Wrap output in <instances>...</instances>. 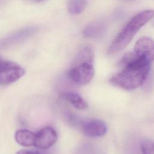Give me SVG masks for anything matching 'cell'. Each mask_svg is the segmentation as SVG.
<instances>
[{"mask_svg": "<svg viewBox=\"0 0 154 154\" xmlns=\"http://www.w3.org/2000/svg\"><path fill=\"white\" fill-rule=\"evenodd\" d=\"M120 70L112 75L109 82L114 86L132 90L138 88L146 81L150 71V63L138 57L132 52L126 53L119 64Z\"/></svg>", "mask_w": 154, "mask_h": 154, "instance_id": "cell-1", "label": "cell"}, {"mask_svg": "<svg viewBox=\"0 0 154 154\" xmlns=\"http://www.w3.org/2000/svg\"><path fill=\"white\" fill-rule=\"evenodd\" d=\"M154 16V11L147 10L132 17L110 45L108 54L113 55L122 51L132 40L136 33Z\"/></svg>", "mask_w": 154, "mask_h": 154, "instance_id": "cell-2", "label": "cell"}, {"mask_svg": "<svg viewBox=\"0 0 154 154\" xmlns=\"http://www.w3.org/2000/svg\"><path fill=\"white\" fill-rule=\"evenodd\" d=\"M94 69L93 63H81L74 64L67 72L68 78L74 83L78 85H86L93 79Z\"/></svg>", "mask_w": 154, "mask_h": 154, "instance_id": "cell-3", "label": "cell"}, {"mask_svg": "<svg viewBox=\"0 0 154 154\" xmlns=\"http://www.w3.org/2000/svg\"><path fill=\"white\" fill-rule=\"evenodd\" d=\"M25 73L18 64L0 59V84H10L20 79Z\"/></svg>", "mask_w": 154, "mask_h": 154, "instance_id": "cell-4", "label": "cell"}, {"mask_svg": "<svg viewBox=\"0 0 154 154\" xmlns=\"http://www.w3.org/2000/svg\"><path fill=\"white\" fill-rule=\"evenodd\" d=\"M133 52L151 64L154 60V40L149 37L140 38L136 42Z\"/></svg>", "mask_w": 154, "mask_h": 154, "instance_id": "cell-5", "label": "cell"}, {"mask_svg": "<svg viewBox=\"0 0 154 154\" xmlns=\"http://www.w3.org/2000/svg\"><path fill=\"white\" fill-rule=\"evenodd\" d=\"M57 134L50 126L42 128L35 134L34 146L41 149H46L53 146L57 141Z\"/></svg>", "mask_w": 154, "mask_h": 154, "instance_id": "cell-6", "label": "cell"}, {"mask_svg": "<svg viewBox=\"0 0 154 154\" xmlns=\"http://www.w3.org/2000/svg\"><path fill=\"white\" fill-rule=\"evenodd\" d=\"M85 135L89 137H99L107 132L106 125L99 119H91L84 122L81 127Z\"/></svg>", "mask_w": 154, "mask_h": 154, "instance_id": "cell-7", "label": "cell"}, {"mask_svg": "<svg viewBox=\"0 0 154 154\" xmlns=\"http://www.w3.org/2000/svg\"><path fill=\"white\" fill-rule=\"evenodd\" d=\"M106 29V23L100 20L94 21L88 24L84 29V35L88 38H96L104 34Z\"/></svg>", "mask_w": 154, "mask_h": 154, "instance_id": "cell-8", "label": "cell"}, {"mask_svg": "<svg viewBox=\"0 0 154 154\" xmlns=\"http://www.w3.org/2000/svg\"><path fill=\"white\" fill-rule=\"evenodd\" d=\"M35 137V134L25 129L17 130L14 134L16 141L20 146L24 147L34 146Z\"/></svg>", "mask_w": 154, "mask_h": 154, "instance_id": "cell-9", "label": "cell"}, {"mask_svg": "<svg viewBox=\"0 0 154 154\" xmlns=\"http://www.w3.org/2000/svg\"><path fill=\"white\" fill-rule=\"evenodd\" d=\"M61 97L78 109H85L88 106L87 102L78 93L67 91L61 93Z\"/></svg>", "mask_w": 154, "mask_h": 154, "instance_id": "cell-10", "label": "cell"}, {"mask_svg": "<svg viewBox=\"0 0 154 154\" xmlns=\"http://www.w3.org/2000/svg\"><path fill=\"white\" fill-rule=\"evenodd\" d=\"M94 60V52L93 49L88 46L82 48L77 54L74 61V64L81 63H93Z\"/></svg>", "mask_w": 154, "mask_h": 154, "instance_id": "cell-11", "label": "cell"}, {"mask_svg": "<svg viewBox=\"0 0 154 154\" xmlns=\"http://www.w3.org/2000/svg\"><path fill=\"white\" fill-rule=\"evenodd\" d=\"M86 5L87 0H70L68 10L72 14H78L84 10Z\"/></svg>", "mask_w": 154, "mask_h": 154, "instance_id": "cell-12", "label": "cell"}, {"mask_svg": "<svg viewBox=\"0 0 154 154\" xmlns=\"http://www.w3.org/2000/svg\"><path fill=\"white\" fill-rule=\"evenodd\" d=\"M143 154H154V141L151 140H146L141 144Z\"/></svg>", "mask_w": 154, "mask_h": 154, "instance_id": "cell-13", "label": "cell"}, {"mask_svg": "<svg viewBox=\"0 0 154 154\" xmlns=\"http://www.w3.org/2000/svg\"><path fill=\"white\" fill-rule=\"evenodd\" d=\"M16 154H43V153L37 150L22 149V150H19Z\"/></svg>", "mask_w": 154, "mask_h": 154, "instance_id": "cell-14", "label": "cell"}, {"mask_svg": "<svg viewBox=\"0 0 154 154\" xmlns=\"http://www.w3.org/2000/svg\"><path fill=\"white\" fill-rule=\"evenodd\" d=\"M35 1H43V0H35Z\"/></svg>", "mask_w": 154, "mask_h": 154, "instance_id": "cell-15", "label": "cell"}]
</instances>
